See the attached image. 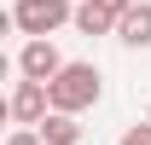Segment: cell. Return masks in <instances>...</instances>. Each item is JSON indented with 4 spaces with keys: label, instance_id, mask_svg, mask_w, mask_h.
Wrapping results in <instances>:
<instances>
[{
    "label": "cell",
    "instance_id": "cell-8",
    "mask_svg": "<svg viewBox=\"0 0 151 145\" xmlns=\"http://www.w3.org/2000/svg\"><path fill=\"white\" fill-rule=\"evenodd\" d=\"M6 145H47V139H41V128H12V134H6Z\"/></svg>",
    "mask_w": 151,
    "mask_h": 145
},
{
    "label": "cell",
    "instance_id": "cell-2",
    "mask_svg": "<svg viewBox=\"0 0 151 145\" xmlns=\"http://www.w3.org/2000/svg\"><path fill=\"white\" fill-rule=\"evenodd\" d=\"M6 23L18 35H58L64 23H76V0H12Z\"/></svg>",
    "mask_w": 151,
    "mask_h": 145
},
{
    "label": "cell",
    "instance_id": "cell-6",
    "mask_svg": "<svg viewBox=\"0 0 151 145\" xmlns=\"http://www.w3.org/2000/svg\"><path fill=\"white\" fill-rule=\"evenodd\" d=\"M35 128H41V139H47V145H81V122H76L70 110H47Z\"/></svg>",
    "mask_w": 151,
    "mask_h": 145
},
{
    "label": "cell",
    "instance_id": "cell-9",
    "mask_svg": "<svg viewBox=\"0 0 151 145\" xmlns=\"http://www.w3.org/2000/svg\"><path fill=\"white\" fill-rule=\"evenodd\" d=\"M116 145H151V116H145V122H139V128H128V134H122V139H116Z\"/></svg>",
    "mask_w": 151,
    "mask_h": 145
},
{
    "label": "cell",
    "instance_id": "cell-4",
    "mask_svg": "<svg viewBox=\"0 0 151 145\" xmlns=\"http://www.w3.org/2000/svg\"><path fill=\"white\" fill-rule=\"evenodd\" d=\"M6 110H12V122L35 128L41 116L52 110V87H47V81H29V75H23L18 87H12V99H6Z\"/></svg>",
    "mask_w": 151,
    "mask_h": 145
},
{
    "label": "cell",
    "instance_id": "cell-10",
    "mask_svg": "<svg viewBox=\"0 0 151 145\" xmlns=\"http://www.w3.org/2000/svg\"><path fill=\"white\" fill-rule=\"evenodd\" d=\"M99 6H105V12H111V18H122V12H128L134 0H99Z\"/></svg>",
    "mask_w": 151,
    "mask_h": 145
},
{
    "label": "cell",
    "instance_id": "cell-1",
    "mask_svg": "<svg viewBox=\"0 0 151 145\" xmlns=\"http://www.w3.org/2000/svg\"><path fill=\"white\" fill-rule=\"evenodd\" d=\"M47 87H52V110L81 116V110H93L99 99H105V75H99V64H87V58H70Z\"/></svg>",
    "mask_w": 151,
    "mask_h": 145
},
{
    "label": "cell",
    "instance_id": "cell-5",
    "mask_svg": "<svg viewBox=\"0 0 151 145\" xmlns=\"http://www.w3.org/2000/svg\"><path fill=\"white\" fill-rule=\"evenodd\" d=\"M116 41L122 47H139V52L151 47V0H134L128 12L116 18Z\"/></svg>",
    "mask_w": 151,
    "mask_h": 145
},
{
    "label": "cell",
    "instance_id": "cell-3",
    "mask_svg": "<svg viewBox=\"0 0 151 145\" xmlns=\"http://www.w3.org/2000/svg\"><path fill=\"white\" fill-rule=\"evenodd\" d=\"M64 64H70V58L52 47V35H29L18 47V75H29V81H52Z\"/></svg>",
    "mask_w": 151,
    "mask_h": 145
},
{
    "label": "cell",
    "instance_id": "cell-11",
    "mask_svg": "<svg viewBox=\"0 0 151 145\" xmlns=\"http://www.w3.org/2000/svg\"><path fill=\"white\" fill-rule=\"evenodd\" d=\"M145 116H151V110H145Z\"/></svg>",
    "mask_w": 151,
    "mask_h": 145
},
{
    "label": "cell",
    "instance_id": "cell-7",
    "mask_svg": "<svg viewBox=\"0 0 151 145\" xmlns=\"http://www.w3.org/2000/svg\"><path fill=\"white\" fill-rule=\"evenodd\" d=\"M76 29H81V35H116V18L99 0H76Z\"/></svg>",
    "mask_w": 151,
    "mask_h": 145
}]
</instances>
